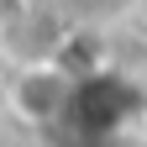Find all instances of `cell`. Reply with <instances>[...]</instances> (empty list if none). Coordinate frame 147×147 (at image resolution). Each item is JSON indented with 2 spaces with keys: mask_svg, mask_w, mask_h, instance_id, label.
Returning <instances> with one entry per match:
<instances>
[{
  "mask_svg": "<svg viewBox=\"0 0 147 147\" xmlns=\"http://www.w3.org/2000/svg\"><path fill=\"white\" fill-rule=\"evenodd\" d=\"M79 89L84 84H79V74H74L68 63H58V58H32V63H21V68L11 74L5 100H11V110L26 126H58L68 110H74Z\"/></svg>",
  "mask_w": 147,
  "mask_h": 147,
  "instance_id": "obj_1",
  "label": "cell"
}]
</instances>
